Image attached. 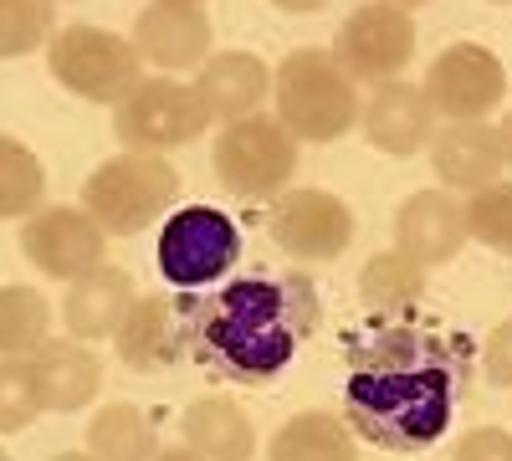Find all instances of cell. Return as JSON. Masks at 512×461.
Wrapping results in <instances>:
<instances>
[{
    "mask_svg": "<svg viewBox=\"0 0 512 461\" xmlns=\"http://www.w3.org/2000/svg\"><path fill=\"white\" fill-rule=\"evenodd\" d=\"M154 461H200V456H195L190 446H169V451H159Z\"/></svg>",
    "mask_w": 512,
    "mask_h": 461,
    "instance_id": "33",
    "label": "cell"
},
{
    "mask_svg": "<svg viewBox=\"0 0 512 461\" xmlns=\"http://www.w3.org/2000/svg\"><path fill=\"white\" fill-rule=\"evenodd\" d=\"M47 67L82 103H113V108L144 82V57L134 52V41L108 26H88V21L52 31Z\"/></svg>",
    "mask_w": 512,
    "mask_h": 461,
    "instance_id": "5",
    "label": "cell"
},
{
    "mask_svg": "<svg viewBox=\"0 0 512 461\" xmlns=\"http://www.w3.org/2000/svg\"><path fill=\"white\" fill-rule=\"evenodd\" d=\"M466 241V211L451 190H420L395 216V251H405L420 267L451 262Z\"/></svg>",
    "mask_w": 512,
    "mask_h": 461,
    "instance_id": "14",
    "label": "cell"
},
{
    "mask_svg": "<svg viewBox=\"0 0 512 461\" xmlns=\"http://www.w3.org/2000/svg\"><path fill=\"white\" fill-rule=\"evenodd\" d=\"M180 431H185V446L200 461H251V451H256L246 410L226 395H205V400L185 405Z\"/></svg>",
    "mask_w": 512,
    "mask_h": 461,
    "instance_id": "21",
    "label": "cell"
},
{
    "mask_svg": "<svg viewBox=\"0 0 512 461\" xmlns=\"http://www.w3.org/2000/svg\"><path fill=\"white\" fill-rule=\"evenodd\" d=\"M497 149H502V164H512V108H507L502 123H497Z\"/></svg>",
    "mask_w": 512,
    "mask_h": 461,
    "instance_id": "32",
    "label": "cell"
},
{
    "mask_svg": "<svg viewBox=\"0 0 512 461\" xmlns=\"http://www.w3.org/2000/svg\"><path fill=\"white\" fill-rule=\"evenodd\" d=\"M21 251L41 277L77 282L103 267V226L82 205H47L21 226Z\"/></svg>",
    "mask_w": 512,
    "mask_h": 461,
    "instance_id": "11",
    "label": "cell"
},
{
    "mask_svg": "<svg viewBox=\"0 0 512 461\" xmlns=\"http://www.w3.org/2000/svg\"><path fill=\"white\" fill-rule=\"evenodd\" d=\"M41 410H47V405H41L31 359H0V436L26 431Z\"/></svg>",
    "mask_w": 512,
    "mask_h": 461,
    "instance_id": "29",
    "label": "cell"
},
{
    "mask_svg": "<svg viewBox=\"0 0 512 461\" xmlns=\"http://www.w3.org/2000/svg\"><path fill=\"white\" fill-rule=\"evenodd\" d=\"M420 93L431 103V113H441L451 123H482L487 113L502 108L507 67H502L497 52L482 47V41H456V47H446L431 62Z\"/></svg>",
    "mask_w": 512,
    "mask_h": 461,
    "instance_id": "9",
    "label": "cell"
},
{
    "mask_svg": "<svg viewBox=\"0 0 512 461\" xmlns=\"http://www.w3.org/2000/svg\"><path fill=\"white\" fill-rule=\"evenodd\" d=\"M41 195H47V170H41V159L16 144L11 134H0V221L11 216H36L41 211Z\"/></svg>",
    "mask_w": 512,
    "mask_h": 461,
    "instance_id": "26",
    "label": "cell"
},
{
    "mask_svg": "<svg viewBox=\"0 0 512 461\" xmlns=\"http://www.w3.org/2000/svg\"><path fill=\"white\" fill-rule=\"evenodd\" d=\"M47 298L36 287H0V359H31L47 344Z\"/></svg>",
    "mask_w": 512,
    "mask_h": 461,
    "instance_id": "25",
    "label": "cell"
},
{
    "mask_svg": "<svg viewBox=\"0 0 512 461\" xmlns=\"http://www.w3.org/2000/svg\"><path fill=\"white\" fill-rule=\"evenodd\" d=\"M216 175L241 200L282 195L297 175V139L267 113L226 123V129L216 134Z\"/></svg>",
    "mask_w": 512,
    "mask_h": 461,
    "instance_id": "7",
    "label": "cell"
},
{
    "mask_svg": "<svg viewBox=\"0 0 512 461\" xmlns=\"http://www.w3.org/2000/svg\"><path fill=\"white\" fill-rule=\"evenodd\" d=\"M52 461H93V451H62V456H52Z\"/></svg>",
    "mask_w": 512,
    "mask_h": 461,
    "instance_id": "34",
    "label": "cell"
},
{
    "mask_svg": "<svg viewBox=\"0 0 512 461\" xmlns=\"http://www.w3.org/2000/svg\"><path fill=\"white\" fill-rule=\"evenodd\" d=\"M451 461H512V436L502 426H477L461 436Z\"/></svg>",
    "mask_w": 512,
    "mask_h": 461,
    "instance_id": "30",
    "label": "cell"
},
{
    "mask_svg": "<svg viewBox=\"0 0 512 461\" xmlns=\"http://www.w3.org/2000/svg\"><path fill=\"white\" fill-rule=\"evenodd\" d=\"M113 349L134 374L169 369L175 359H185V318L169 298H134L123 328L113 333Z\"/></svg>",
    "mask_w": 512,
    "mask_h": 461,
    "instance_id": "17",
    "label": "cell"
},
{
    "mask_svg": "<svg viewBox=\"0 0 512 461\" xmlns=\"http://www.w3.org/2000/svg\"><path fill=\"white\" fill-rule=\"evenodd\" d=\"M88 451H93V461H154L159 436H154V421L144 410L103 405L88 421Z\"/></svg>",
    "mask_w": 512,
    "mask_h": 461,
    "instance_id": "23",
    "label": "cell"
},
{
    "mask_svg": "<svg viewBox=\"0 0 512 461\" xmlns=\"http://www.w3.org/2000/svg\"><path fill=\"white\" fill-rule=\"evenodd\" d=\"M180 195L175 164L159 154H113L82 180V211H88L103 236H134L149 221H159Z\"/></svg>",
    "mask_w": 512,
    "mask_h": 461,
    "instance_id": "4",
    "label": "cell"
},
{
    "mask_svg": "<svg viewBox=\"0 0 512 461\" xmlns=\"http://www.w3.org/2000/svg\"><path fill=\"white\" fill-rule=\"evenodd\" d=\"M359 292L374 313H410L425 298V267L410 262L405 251H379L359 272Z\"/></svg>",
    "mask_w": 512,
    "mask_h": 461,
    "instance_id": "24",
    "label": "cell"
},
{
    "mask_svg": "<svg viewBox=\"0 0 512 461\" xmlns=\"http://www.w3.org/2000/svg\"><path fill=\"white\" fill-rule=\"evenodd\" d=\"M487 380L497 390H512V318L487 333Z\"/></svg>",
    "mask_w": 512,
    "mask_h": 461,
    "instance_id": "31",
    "label": "cell"
},
{
    "mask_svg": "<svg viewBox=\"0 0 512 461\" xmlns=\"http://www.w3.org/2000/svg\"><path fill=\"white\" fill-rule=\"evenodd\" d=\"M134 52L159 67L164 77H175L185 67H205L210 57V11L200 0H154V6L139 11L134 21Z\"/></svg>",
    "mask_w": 512,
    "mask_h": 461,
    "instance_id": "13",
    "label": "cell"
},
{
    "mask_svg": "<svg viewBox=\"0 0 512 461\" xmlns=\"http://www.w3.org/2000/svg\"><path fill=\"white\" fill-rule=\"evenodd\" d=\"M205 129H210V113L195 93V82H180V77H144L113 108V134L123 139V154L185 149Z\"/></svg>",
    "mask_w": 512,
    "mask_h": 461,
    "instance_id": "6",
    "label": "cell"
},
{
    "mask_svg": "<svg viewBox=\"0 0 512 461\" xmlns=\"http://www.w3.org/2000/svg\"><path fill=\"white\" fill-rule=\"evenodd\" d=\"M241 236L236 221L216 205H185L159 231V272L175 287H205L236 267Z\"/></svg>",
    "mask_w": 512,
    "mask_h": 461,
    "instance_id": "8",
    "label": "cell"
},
{
    "mask_svg": "<svg viewBox=\"0 0 512 461\" xmlns=\"http://www.w3.org/2000/svg\"><path fill=\"white\" fill-rule=\"evenodd\" d=\"M0 461H11V456H6V451H0Z\"/></svg>",
    "mask_w": 512,
    "mask_h": 461,
    "instance_id": "35",
    "label": "cell"
},
{
    "mask_svg": "<svg viewBox=\"0 0 512 461\" xmlns=\"http://www.w3.org/2000/svg\"><path fill=\"white\" fill-rule=\"evenodd\" d=\"M415 57V11L410 6H359L338 26L333 62L354 82H395Z\"/></svg>",
    "mask_w": 512,
    "mask_h": 461,
    "instance_id": "10",
    "label": "cell"
},
{
    "mask_svg": "<svg viewBox=\"0 0 512 461\" xmlns=\"http://www.w3.org/2000/svg\"><path fill=\"white\" fill-rule=\"evenodd\" d=\"M364 139L379 154L405 159V154H415L436 139V113H431V103H425V93L415 82H384L364 108Z\"/></svg>",
    "mask_w": 512,
    "mask_h": 461,
    "instance_id": "16",
    "label": "cell"
},
{
    "mask_svg": "<svg viewBox=\"0 0 512 461\" xmlns=\"http://www.w3.org/2000/svg\"><path fill=\"white\" fill-rule=\"evenodd\" d=\"M31 369L47 410H88L103 390V359L88 344H41Z\"/></svg>",
    "mask_w": 512,
    "mask_h": 461,
    "instance_id": "20",
    "label": "cell"
},
{
    "mask_svg": "<svg viewBox=\"0 0 512 461\" xmlns=\"http://www.w3.org/2000/svg\"><path fill=\"white\" fill-rule=\"evenodd\" d=\"M52 0H0V62L52 41Z\"/></svg>",
    "mask_w": 512,
    "mask_h": 461,
    "instance_id": "28",
    "label": "cell"
},
{
    "mask_svg": "<svg viewBox=\"0 0 512 461\" xmlns=\"http://www.w3.org/2000/svg\"><path fill=\"white\" fill-rule=\"evenodd\" d=\"M272 98H277V123L297 144H333L359 118V82L323 47L287 52L282 67L272 72Z\"/></svg>",
    "mask_w": 512,
    "mask_h": 461,
    "instance_id": "3",
    "label": "cell"
},
{
    "mask_svg": "<svg viewBox=\"0 0 512 461\" xmlns=\"http://www.w3.org/2000/svg\"><path fill=\"white\" fill-rule=\"evenodd\" d=\"M267 461H359V436L333 410H297L272 436Z\"/></svg>",
    "mask_w": 512,
    "mask_h": 461,
    "instance_id": "22",
    "label": "cell"
},
{
    "mask_svg": "<svg viewBox=\"0 0 512 461\" xmlns=\"http://www.w3.org/2000/svg\"><path fill=\"white\" fill-rule=\"evenodd\" d=\"M431 164L446 190H466L477 195L502 175V149H497V129L492 123H446L431 139Z\"/></svg>",
    "mask_w": 512,
    "mask_h": 461,
    "instance_id": "19",
    "label": "cell"
},
{
    "mask_svg": "<svg viewBox=\"0 0 512 461\" xmlns=\"http://www.w3.org/2000/svg\"><path fill=\"white\" fill-rule=\"evenodd\" d=\"M466 349L461 333L390 323L349 344V385H344V421L359 441L384 451H425L436 446L456 415V390L466 385Z\"/></svg>",
    "mask_w": 512,
    "mask_h": 461,
    "instance_id": "1",
    "label": "cell"
},
{
    "mask_svg": "<svg viewBox=\"0 0 512 461\" xmlns=\"http://www.w3.org/2000/svg\"><path fill=\"white\" fill-rule=\"evenodd\" d=\"M134 277L123 267H93L88 277H77L62 298V318H67V333L72 339H113L123 328L128 308H134Z\"/></svg>",
    "mask_w": 512,
    "mask_h": 461,
    "instance_id": "18",
    "label": "cell"
},
{
    "mask_svg": "<svg viewBox=\"0 0 512 461\" xmlns=\"http://www.w3.org/2000/svg\"><path fill=\"white\" fill-rule=\"evenodd\" d=\"M272 241L297 262H333L354 241V211L333 190H287L272 205Z\"/></svg>",
    "mask_w": 512,
    "mask_h": 461,
    "instance_id": "12",
    "label": "cell"
},
{
    "mask_svg": "<svg viewBox=\"0 0 512 461\" xmlns=\"http://www.w3.org/2000/svg\"><path fill=\"white\" fill-rule=\"evenodd\" d=\"M318 328V298L303 277H246L185 318V354L236 385H267Z\"/></svg>",
    "mask_w": 512,
    "mask_h": 461,
    "instance_id": "2",
    "label": "cell"
},
{
    "mask_svg": "<svg viewBox=\"0 0 512 461\" xmlns=\"http://www.w3.org/2000/svg\"><path fill=\"white\" fill-rule=\"evenodd\" d=\"M461 211H466V236H477L482 246L512 257V180H492Z\"/></svg>",
    "mask_w": 512,
    "mask_h": 461,
    "instance_id": "27",
    "label": "cell"
},
{
    "mask_svg": "<svg viewBox=\"0 0 512 461\" xmlns=\"http://www.w3.org/2000/svg\"><path fill=\"white\" fill-rule=\"evenodd\" d=\"M195 93L210 118L241 123L251 113H262V98L272 93V72L256 52H216L195 72Z\"/></svg>",
    "mask_w": 512,
    "mask_h": 461,
    "instance_id": "15",
    "label": "cell"
}]
</instances>
